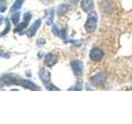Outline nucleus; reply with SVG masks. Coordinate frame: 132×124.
Returning a JSON list of instances; mask_svg holds the SVG:
<instances>
[{
    "mask_svg": "<svg viewBox=\"0 0 132 124\" xmlns=\"http://www.w3.org/2000/svg\"><path fill=\"white\" fill-rule=\"evenodd\" d=\"M97 25V15L96 12H90L87 18L86 23L84 25V28L87 32L93 33L96 31Z\"/></svg>",
    "mask_w": 132,
    "mask_h": 124,
    "instance_id": "f257e3e1",
    "label": "nucleus"
},
{
    "mask_svg": "<svg viewBox=\"0 0 132 124\" xmlns=\"http://www.w3.org/2000/svg\"><path fill=\"white\" fill-rule=\"evenodd\" d=\"M106 80V74L103 72H100V73H97V74H95L93 77H91L90 83H91V84L93 86H101L105 84Z\"/></svg>",
    "mask_w": 132,
    "mask_h": 124,
    "instance_id": "f03ea898",
    "label": "nucleus"
},
{
    "mask_svg": "<svg viewBox=\"0 0 132 124\" xmlns=\"http://www.w3.org/2000/svg\"><path fill=\"white\" fill-rule=\"evenodd\" d=\"M103 56H104V51L101 48L98 47H94L93 49H91V51L89 52L90 60L94 62H98L102 60Z\"/></svg>",
    "mask_w": 132,
    "mask_h": 124,
    "instance_id": "7ed1b4c3",
    "label": "nucleus"
},
{
    "mask_svg": "<svg viewBox=\"0 0 132 124\" xmlns=\"http://www.w3.org/2000/svg\"><path fill=\"white\" fill-rule=\"evenodd\" d=\"M71 68L73 74L76 76H81L82 75L84 72V64L81 60H75L71 62Z\"/></svg>",
    "mask_w": 132,
    "mask_h": 124,
    "instance_id": "20e7f679",
    "label": "nucleus"
},
{
    "mask_svg": "<svg viewBox=\"0 0 132 124\" xmlns=\"http://www.w3.org/2000/svg\"><path fill=\"white\" fill-rule=\"evenodd\" d=\"M1 82L3 84H7V85L16 84L18 83V77L12 74H7L2 77Z\"/></svg>",
    "mask_w": 132,
    "mask_h": 124,
    "instance_id": "39448f33",
    "label": "nucleus"
},
{
    "mask_svg": "<svg viewBox=\"0 0 132 124\" xmlns=\"http://www.w3.org/2000/svg\"><path fill=\"white\" fill-rule=\"evenodd\" d=\"M58 61V58L55 55H54L52 53H49L45 56V65H46L47 67H52L55 65Z\"/></svg>",
    "mask_w": 132,
    "mask_h": 124,
    "instance_id": "423d86ee",
    "label": "nucleus"
},
{
    "mask_svg": "<svg viewBox=\"0 0 132 124\" xmlns=\"http://www.w3.org/2000/svg\"><path fill=\"white\" fill-rule=\"evenodd\" d=\"M41 25V20L40 19H37L36 22L31 25V27L29 28V30L27 32V36L29 37H32L36 35V32L38 31V29L40 28Z\"/></svg>",
    "mask_w": 132,
    "mask_h": 124,
    "instance_id": "0eeeda50",
    "label": "nucleus"
},
{
    "mask_svg": "<svg viewBox=\"0 0 132 124\" xmlns=\"http://www.w3.org/2000/svg\"><path fill=\"white\" fill-rule=\"evenodd\" d=\"M94 7L93 0H82L81 2V8L85 12H89L93 10Z\"/></svg>",
    "mask_w": 132,
    "mask_h": 124,
    "instance_id": "6e6552de",
    "label": "nucleus"
},
{
    "mask_svg": "<svg viewBox=\"0 0 132 124\" xmlns=\"http://www.w3.org/2000/svg\"><path fill=\"white\" fill-rule=\"evenodd\" d=\"M20 84L22 85V87L28 89H31V90H39V87L37 86L36 84H35L34 83L28 80H22L20 81Z\"/></svg>",
    "mask_w": 132,
    "mask_h": 124,
    "instance_id": "1a4fd4ad",
    "label": "nucleus"
},
{
    "mask_svg": "<svg viewBox=\"0 0 132 124\" xmlns=\"http://www.w3.org/2000/svg\"><path fill=\"white\" fill-rule=\"evenodd\" d=\"M39 77L40 79V80L45 84H48L51 83V73L46 69L41 70L39 74Z\"/></svg>",
    "mask_w": 132,
    "mask_h": 124,
    "instance_id": "9d476101",
    "label": "nucleus"
},
{
    "mask_svg": "<svg viewBox=\"0 0 132 124\" xmlns=\"http://www.w3.org/2000/svg\"><path fill=\"white\" fill-rule=\"evenodd\" d=\"M68 10H69V5H68V4L62 3L57 8V15L59 17L64 16L66 14V12H68Z\"/></svg>",
    "mask_w": 132,
    "mask_h": 124,
    "instance_id": "9b49d317",
    "label": "nucleus"
},
{
    "mask_svg": "<svg viewBox=\"0 0 132 124\" xmlns=\"http://www.w3.org/2000/svg\"><path fill=\"white\" fill-rule=\"evenodd\" d=\"M26 1V0H16V1L14 2V3L12 4V6L11 7V9H10V12H16V11H18L19 10L21 7H22V4L24 3V2Z\"/></svg>",
    "mask_w": 132,
    "mask_h": 124,
    "instance_id": "f8f14e48",
    "label": "nucleus"
},
{
    "mask_svg": "<svg viewBox=\"0 0 132 124\" xmlns=\"http://www.w3.org/2000/svg\"><path fill=\"white\" fill-rule=\"evenodd\" d=\"M46 23L47 25H51L53 19H54V10L53 9H50L46 12Z\"/></svg>",
    "mask_w": 132,
    "mask_h": 124,
    "instance_id": "ddd939ff",
    "label": "nucleus"
},
{
    "mask_svg": "<svg viewBox=\"0 0 132 124\" xmlns=\"http://www.w3.org/2000/svg\"><path fill=\"white\" fill-rule=\"evenodd\" d=\"M19 19H20V12H14V13L12 14L11 17V21L14 25L18 24V22H19Z\"/></svg>",
    "mask_w": 132,
    "mask_h": 124,
    "instance_id": "4468645a",
    "label": "nucleus"
},
{
    "mask_svg": "<svg viewBox=\"0 0 132 124\" xmlns=\"http://www.w3.org/2000/svg\"><path fill=\"white\" fill-rule=\"evenodd\" d=\"M27 24H28V22H21L18 27H16V29H15V32H21V31H22L24 28H26L27 27Z\"/></svg>",
    "mask_w": 132,
    "mask_h": 124,
    "instance_id": "2eb2a0df",
    "label": "nucleus"
},
{
    "mask_svg": "<svg viewBox=\"0 0 132 124\" xmlns=\"http://www.w3.org/2000/svg\"><path fill=\"white\" fill-rule=\"evenodd\" d=\"M10 22H9V21H8V19H6V27H5V29L3 31V32H2V36H4L5 34H7V33L9 32V30H10Z\"/></svg>",
    "mask_w": 132,
    "mask_h": 124,
    "instance_id": "dca6fc26",
    "label": "nucleus"
},
{
    "mask_svg": "<svg viewBox=\"0 0 132 124\" xmlns=\"http://www.w3.org/2000/svg\"><path fill=\"white\" fill-rule=\"evenodd\" d=\"M52 32H53V34L55 35V36H60V30L58 29V27L55 26V25H53V27H52Z\"/></svg>",
    "mask_w": 132,
    "mask_h": 124,
    "instance_id": "f3484780",
    "label": "nucleus"
},
{
    "mask_svg": "<svg viewBox=\"0 0 132 124\" xmlns=\"http://www.w3.org/2000/svg\"><path fill=\"white\" fill-rule=\"evenodd\" d=\"M31 12H26V13L24 14V22H28L29 21L31 20Z\"/></svg>",
    "mask_w": 132,
    "mask_h": 124,
    "instance_id": "a211bd4d",
    "label": "nucleus"
},
{
    "mask_svg": "<svg viewBox=\"0 0 132 124\" xmlns=\"http://www.w3.org/2000/svg\"><path fill=\"white\" fill-rule=\"evenodd\" d=\"M46 89L48 90H59V89H57L55 85H53L52 84H51V83L48 84H46Z\"/></svg>",
    "mask_w": 132,
    "mask_h": 124,
    "instance_id": "6ab92c4d",
    "label": "nucleus"
},
{
    "mask_svg": "<svg viewBox=\"0 0 132 124\" xmlns=\"http://www.w3.org/2000/svg\"><path fill=\"white\" fill-rule=\"evenodd\" d=\"M60 36H61V38L62 39H65V37H66V33H65V30H62L61 31V33H60Z\"/></svg>",
    "mask_w": 132,
    "mask_h": 124,
    "instance_id": "aec40b11",
    "label": "nucleus"
},
{
    "mask_svg": "<svg viewBox=\"0 0 132 124\" xmlns=\"http://www.w3.org/2000/svg\"><path fill=\"white\" fill-rule=\"evenodd\" d=\"M6 7H7L2 3H1V10H0V11H1V12H3L4 11H5V8H6Z\"/></svg>",
    "mask_w": 132,
    "mask_h": 124,
    "instance_id": "412c9836",
    "label": "nucleus"
},
{
    "mask_svg": "<svg viewBox=\"0 0 132 124\" xmlns=\"http://www.w3.org/2000/svg\"><path fill=\"white\" fill-rule=\"evenodd\" d=\"M70 2H71L72 3H74V4H76V3H78V2L79 1V0H69Z\"/></svg>",
    "mask_w": 132,
    "mask_h": 124,
    "instance_id": "4be33fe9",
    "label": "nucleus"
}]
</instances>
